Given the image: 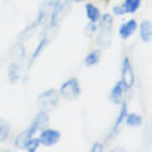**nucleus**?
Wrapping results in <instances>:
<instances>
[{
	"mask_svg": "<svg viewBox=\"0 0 152 152\" xmlns=\"http://www.w3.org/2000/svg\"><path fill=\"white\" fill-rule=\"evenodd\" d=\"M48 122H50V116L47 115L46 111H42V112L33 119L31 126H29L26 130H24L22 133H20V136L17 137V140H15V147L18 149H24V145H25V142H26V140L31 138L32 136H35L36 132L47 127Z\"/></svg>",
	"mask_w": 152,
	"mask_h": 152,
	"instance_id": "1",
	"label": "nucleus"
},
{
	"mask_svg": "<svg viewBox=\"0 0 152 152\" xmlns=\"http://www.w3.org/2000/svg\"><path fill=\"white\" fill-rule=\"evenodd\" d=\"M86 15H87L90 22H97V21H100V17H101L100 8L96 7V6L91 3L86 4Z\"/></svg>",
	"mask_w": 152,
	"mask_h": 152,
	"instance_id": "12",
	"label": "nucleus"
},
{
	"mask_svg": "<svg viewBox=\"0 0 152 152\" xmlns=\"http://www.w3.org/2000/svg\"><path fill=\"white\" fill-rule=\"evenodd\" d=\"M112 12L115 14V15H124L123 8H122V6H120V4H118V6H113Z\"/></svg>",
	"mask_w": 152,
	"mask_h": 152,
	"instance_id": "20",
	"label": "nucleus"
},
{
	"mask_svg": "<svg viewBox=\"0 0 152 152\" xmlns=\"http://www.w3.org/2000/svg\"><path fill=\"white\" fill-rule=\"evenodd\" d=\"M137 28H138V25H137L136 20L126 21V22L122 24V26L119 28V36L122 37L123 40H127L132 35H134V32L137 31Z\"/></svg>",
	"mask_w": 152,
	"mask_h": 152,
	"instance_id": "7",
	"label": "nucleus"
},
{
	"mask_svg": "<svg viewBox=\"0 0 152 152\" xmlns=\"http://www.w3.org/2000/svg\"><path fill=\"white\" fill-rule=\"evenodd\" d=\"M39 145H40V138L32 136L31 138H28V140H26V142H25V145H24V148L26 149L28 152H35V151H37Z\"/></svg>",
	"mask_w": 152,
	"mask_h": 152,
	"instance_id": "16",
	"label": "nucleus"
},
{
	"mask_svg": "<svg viewBox=\"0 0 152 152\" xmlns=\"http://www.w3.org/2000/svg\"><path fill=\"white\" fill-rule=\"evenodd\" d=\"M120 6H122V8H123L124 14H134V12L140 8L141 0H124Z\"/></svg>",
	"mask_w": 152,
	"mask_h": 152,
	"instance_id": "11",
	"label": "nucleus"
},
{
	"mask_svg": "<svg viewBox=\"0 0 152 152\" xmlns=\"http://www.w3.org/2000/svg\"><path fill=\"white\" fill-rule=\"evenodd\" d=\"M126 115H127V105L123 102L122 108H120L119 115H118V118H116V120H115V124H113L112 130H111V133H109V138H112V136H115L116 133L119 132L120 126H122V123H123L124 119H126Z\"/></svg>",
	"mask_w": 152,
	"mask_h": 152,
	"instance_id": "10",
	"label": "nucleus"
},
{
	"mask_svg": "<svg viewBox=\"0 0 152 152\" xmlns=\"http://www.w3.org/2000/svg\"><path fill=\"white\" fill-rule=\"evenodd\" d=\"M124 90H126V87H124V84L122 80H119V82L112 87L109 97H111V100H112L113 104H122L123 96H124Z\"/></svg>",
	"mask_w": 152,
	"mask_h": 152,
	"instance_id": "8",
	"label": "nucleus"
},
{
	"mask_svg": "<svg viewBox=\"0 0 152 152\" xmlns=\"http://www.w3.org/2000/svg\"><path fill=\"white\" fill-rule=\"evenodd\" d=\"M18 76H20V68L17 64H11L10 68H8V77H10V82L11 83H15L18 80Z\"/></svg>",
	"mask_w": 152,
	"mask_h": 152,
	"instance_id": "17",
	"label": "nucleus"
},
{
	"mask_svg": "<svg viewBox=\"0 0 152 152\" xmlns=\"http://www.w3.org/2000/svg\"><path fill=\"white\" fill-rule=\"evenodd\" d=\"M46 44H47V39L46 37H42V40L39 42V44H37V47H36V50L33 51V56H32V60H36L37 57H39V54L42 51H43V48L46 47Z\"/></svg>",
	"mask_w": 152,
	"mask_h": 152,
	"instance_id": "18",
	"label": "nucleus"
},
{
	"mask_svg": "<svg viewBox=\"0 0 152 152\" xmlns=\"http://www.w3.org/2000/svg\"><path fill=\"white\" fill-rule=\"evenodd\" d=\"M120 75H122V82H123L124 87L132 88L136 82V76H134V71H133L132 62L127 57H124L122 61V66H120Z\"/></svg>",
	"mask_w": 152,
	"mask_h": 152,
	"instance_id": "4",
	"label": "nucleus"
},
{
	"mask_svg": "<svg viewBox=\"0 0 152 152\" xmlns=\"http://www.w3.org/2000/svg\"><path fill=\"white\" fill-rule=\"evenodd\" d=\"M40 144H43L44 147H53L56 145L58 141L61 140V133L54 129H43L40 133Z\"/></svg>",
	"mask_w": 152,
	"mask_h": 152,
	"instance_id": "5",
	"label": "nucleus"
},
{
	"mask_svg": "<svg viewBox=\"0 0 152 152\" xmlns=\"http://www.w3.org/2000/svg\"><path fill=\"white\" fill-rule=\"evenodd\" d=\"M58 101H60V91L57 90H47V91H43L37 97V102H39V107L42 108V111H50V109H54L58 105Z\"/></svg>",
	"mask_w": 152,
	"mask_h": 152,
	"instance_id": "2",
	"label": "nucleus"
},
{
	"mask_svg": "<svg viewBox=\"0 0 152 152\" xmlns=\"http://www.w3.org/2000/svg\"><path fill=\"white\" fill-rule=\"evenodd\" d=\"M112 25H113V18L111 14H102L100 17V29H101V39H109L111 32H112Z\"/></svg>",
	"mask_w": 152,
	"mask_h": 152,
	"instance_id": "6",
	"label": "nucleus"
},
{
	"mask_svg": "<svg viewBox=\"0 0 152 152\" xmlns=\"http://www.w3.org/2000/svg\"><path fill=\"white\" fill-rule=\"evenodd\" d=\"M90 151L91 152H102L104 151V144H102V142H94L93 147L90 148Z\"/></svg>",
	"mask_w": 152,
	"mask_h": 152,
	"instance_id": "19",
	"label": "nucleus"
},
{
	"mask_svg": "<svg viewBox=\"0 0 152 152\" xmlns=\"http://www.w3.org/2000/svg\"><path fill=\"white\" fill-rule=\"evenodd\" d=\"M124 122H126L129 127H140L142 124V118L138 113H127Z\"/></svg>",
	"mask_w": 152,
	"mask_h": 152,
	"instance_id": "13",
	"label": "nucleus"
},
{
	"mask_svg": "<svg viewBox=\"0 0 152 152\" xmlns=\"http://www.w3.org/2000/svg\"><path fill=\"white\" fill-rule=\"evenodd\" d=\"M71 1H73V3H79V1H83V0H71Z\"/></svg>",
	"mask_w": 152,
	"mask_h": 152,
	"instance_id": "21",
	"label": "nucleus"
},
{
	"mask_svg": "<svg viewBox=\"0 0 152 152\" xmlns=\"http://www.w3.org/2000/svg\"><path fill=\"white\" fill-rule=\"evenodd\" d=\"M8 134H10V124L6 119L0 118V142L7 140Z\"/></svg>",
	"mask_w": 152,
	"mask_h": 152,
	"instance_id": "15",
	"label": "nucleus"
},
{
	"mask_svg": "<svg viewBox=\"0 0 152 152\" xmlns=\"http://www.w3.org/2000/svg\"><path fill=\"white\" fill-rule=\"evenodd\" d=\"M101 60V50H93L87 54L86 60H84V64L87 66H93V65H97Z\"/></svg>",
	"mask_w": 152,
	"mask_h": 152,
	"instance_id": "14",
	"label": "nucleus"
},
{
	"mask_svg": "<svg viewBox=\"0 0 152 152\" xmlns=\"http://www.w3.org/2000/svg\"><path fill=\"white\" fill-rule=\"evenodd\" d=\"M138 31H140L141 40L144 43H149L152 40V21L144 20L138 26Z\"/></svg>",
	"mask_w": 152,
	"mask_h": 152,
	"instance_id": "9",
	"label": "nucleus"
},
{
	"mask_svg": "<svg viewBox=\"0 0 152 152\" xmlns=\"http://www.w3.org/2000/svg\"><path fill=\"white\" fill-rule=\"evenodd\" d=\"M80 93H82L80 84L77 82V79H75V77L68 79L65 83H62V86L60 88V96L66 98V100H76L80 96Z\"/></svg>",
	"mask_w": 152,
	"mask_h": 152,
	"instance_id": "3",
	"label": "nucleus"
}]
</instances>
